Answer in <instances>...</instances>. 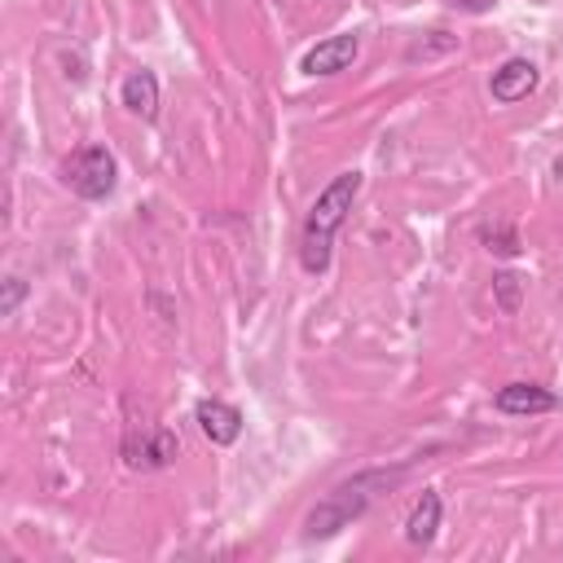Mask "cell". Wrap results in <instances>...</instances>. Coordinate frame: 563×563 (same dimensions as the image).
Segmentation results:
<instances>
[{"mask_svg": "<svg viewBox=\"0 0 563 563\" xmlns=\"http://www.w3.org/2000/svg\"><path fill=\"white\" fill-rule=\"evenodd\" d=\"M356 194H361V172L347 167V172H339V176L317 194V202L308 207V220H303V233H299V264H303L308 273H325V268H330L334 233L343 229V220H347Z\"/></svg>", "mask_w": 563, "mask_h": 563, "instance_id": "cell-1", "label": "cell"}, {"mask_svg": "<svg viewBox=\"0 0 563 563\" xmlns=\"http://www.w3.org/2000/svg\"><path fill=\"white\" fill-rule=\"evenodd\" d=\"M405 471H369V475H356V479H347V484H339V488H330L325 493V501H317L312 510H308V519H303V537L308 541H321V537H334L339 528H347L352 519H361L365 515V506H369V488L374 484H396Z\"/></svg>", "mask_w": 563, "mask_h": 563, "instance_id": "cell-2", "label": "cell"}, {"mask_svg": "<svg viewBox=\"0 0 563 563\" xmlns=\"http://www.w3.org/2000/svg\"><path fill=\"white\" fill-rule=\"evenodd\" d=\"M62 180H66L70 194L97 202V198H110V194H114V185H119V163H114V154H110L106 145H84V150H75V154L62 163Z\"/></svg>", "mask_w": 563, "mask_h": 563, "instance_id": "cell-3", "label": "cell"}, {"mask_svg": "<svg viewBox=\"0 0 563 563\" xmlns=\"http://www.w3.org/2000/svg\"><path fill=\"white\" fill-rule=\"evenodd\" d=\"M176 457V435L167 427H136L123 440V462L132 471H163Z\"/></svg>", "mask_w": 563, "mask_h": 563, "instance_id": "cell-4", "label": "cell"}, {"mask_svg": "<svg viewBox=\"0 0 563 563\" xmlns=\"http://www.w3.org/2000/svg\"><path fill=\"white\" fill-rule=\"evenodd\" d=\"M356 53H361V40L356 35H325V40H317L303 53L299 70L303 75H339V70H347L356 62Z\"/></svg>", "mask_w": 563, "mask_h": 563, "instance_id": "cell-5", "label": "cell"}, {"mask_svg": "<svg viewBox=\"0 0 563 563\" xmlns=\"http://www.w3.org/2000/svg\"><path fill=\"white\" fill-rule=\"evenodd\" d=\"M537 66L528 62V57H510V62H501L497 70H493V79H488V92H493V101H501V106H510V101H523L532 88H537Z\"/></svg>", "mask_w": 563, "mask_h": 563, "instance_id": "cell-6", "label": "cell"}, {"mask_svg": "<svg viewBox=\"0 0 563 563\" xmlns=\"http://www.w3.org/2000/svg\"><path fill=\"white\" fill-rule=\"evenodd\" d=\"M493 405H497L501 413L532 418V413H550V409L559 405V396L545 391V387H537V383H506V387L493 396Z\"/></svg>", "mask_w": 563, "mask_h": 563, "instance_id": "cell-7", "label": "cell"}, {"mask_svg": "<svg viewBox=\"0 0 563 563\" xmlns=\"http://www.w3.org/2000/svg\"><path fill=\"white\" fill-rule=\"evenodd\" d=\"M194 422L202 427V435L211 440V444H233L238 435H242V413L233 409V405H224V400H198V409H194Z\"/></svg>", "mask_w": 563, "mask_h": 563, "instance_id": "cell-8", "label": "cell"}, {"mask_svg": "<svg viewBox=\"0 0 563 563\" xmlns=\"http://www.w3.org/2000/svg\"><path fill=\"white\" fill-rule=\"evenodd\" d=\"M435 528H440V493L435 488H422V497L413 501V510L405 519V541L409 545H431Z\"/></svg>", "mask_w": 563, "mask_h": 563, "instance_id": "cell-9", "label": "cell"}, {"mask_svg": "<svg viewBox=\"0 0 563 563\" xmlns=\"http://www.w3.org/2000/svg\"><path fill=\"white\" fill-rule=\"evenodd\" d=\"M119 97H123V106H128L132 114H141V119H158V79H154L150 70H132V75L123 79Z\"/></svg>", "mask_w": 563, "mask_h": 563, "instance_id": "cell-10", "label": "cell"}, {"mask_svg": "<svg viewBox=\"0 0 563 563\" xmlns=\"http://www.w3.org/2000/svg\"><path fill=\"white\" fill-rule=\"evenodd\" d=\"M493 295H497L501 312H519V277L515 273H497L493 277Z\"/></svg>", "mask_w": 563, "mask_h": 563, "instance_id": "cell-11", "label": "cell"}, {"mask_svg": "<svg viewBox=\"0 0 563 563\" xmlns=\"http://www.w3.org/2000/svg\"><path fill=\"white\" fill-rule=\"evenodd\" d=\"M484 242H488V251H497V255H519V238L510 233V229H484Z\"/></svg>", "mask_w": 563, "mask_h": 563, "instance_id": "cell-12", "label": "cell"}, {"mask_svg": "<svg viewBox=\"0 0 563 563\" xmlns=\"http://www.w3.org/2000/svg\"><path fill=\"white\" fill-rule=\"evenodd\" d=\"M26 295V282L22 277H4V295H0V317H13V308L22 303Z\"/></svg>", "mask_w": 563, "mask_h": 563, "instance_id": "cell-13", "label": "cell"}]
</instances>
